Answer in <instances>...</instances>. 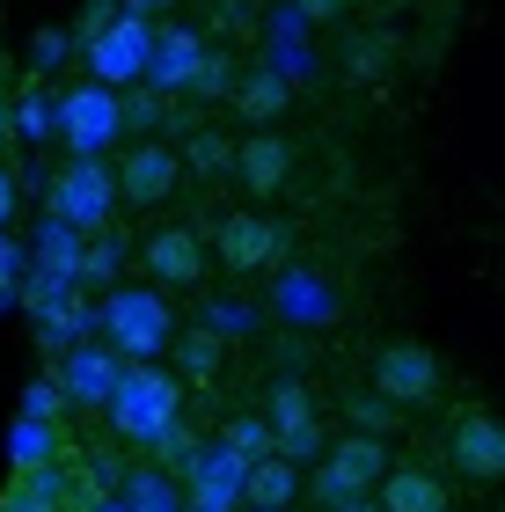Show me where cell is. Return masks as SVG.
<instances>
[{"instance_id": "cell-1", "label": "cell", "mask_w": 505, "mask_h": 512, "mask_svg": "<svg viewBox=\"0 0 505 512\" xmlns=\"http://www.w3.org/2000/svg\"><path fill=\"white\" fill-rule=\"evenodd\" d=\"M110 425H118V439H132V447H154L176 417H183V381L169 374V366H118V381H110L103 395Z\"/></svg>"}, {"instance_id": "cell-2", "label": "cell", "mask_w": 505, "mask_h": 512, "mask_svg": "<svg viewBox=\"0 0 505 512\" xmlns=\"http://www.w3.org/2000/svg\"><path fill=\"white\" fill-rule=\"evenodd\" d=\"M103 337H110V352H118L125 366H147V359L169 352L176 315H169V300L154 286H118L103 300Z\"/></svg>"}, {"instance_id": "cell-3", "label": "cell", "mask_w": 505, "mask_h": 512, "mask_svg": "<svg viewBox=\"0 0 505 512\" xmlns=\"http://www.w3.org/2000/svg\"><path fill=\"white\" fill-rule=\"evenodd\" d=\"M147 74L162 81V88H191V96H213V88L235 81V74H227V59H220L198 30H154Z\"/></svg>"}, {"instance_id": "cell-4", "label": "cell", "mask_w": 505, "mask_h": 512, "mask_svg": "<svg viewBox=\"0 0 505 512\" xmlns=\"http://www.w3.org/2000/svg\"><path fill=\"white\" fill-rule=\"evenodd\" d=\"M147 52H154V22L147 15L96 22V30H88V81L118 96V81H140L147 74Z\"/></svg>"}, {"instance_id": "cell-5", "label": "cell", "mask_w": 505, "mask_h": 512, "mask_svg": "<svg viewBox=\"0 0 505 512\" xmlns=\"http://www.w3.org/2000/svg\"><path fill=\"white\" fill-rule=\"evenodd\" d=\"M110 205H118V191H110L103 161H66V169H59V183H52V220L66 227V235H103Z\"/></svg>"}, {"instance_id": "cell-6", "label": "cell", "mask_w": 505, "mask_h": 512, "mask_svg": "<svg viewBox=\"0 0 505 512\" xmlns=\"http://www.w3.org/2000/svg\"><path fill=\"white\" fill-rule=\"evenodd\" d=\"M374 388L381 403H432L440 395V352L432 344H381L374 352Z\"/></svg>"}, {"instance_id": "cell-7", "label": "cell", "mask_w": 505, "mask_h": 512, "mask_svg": "<svg viewBox=\"0 0 505 512\" xmlns=\"http://www.w3.org/2000/svg\"><path fill=\"white\" fill-rule=\"evenodd\" d=\"M59 132H66V147H74V161H103V147L125 132L118 125V96L96 88V81H81L74 96L59 103Z\"/></svg>"}, {"instance_id": "cell-8", "label": "cell", "mask_w": 505, "mask_h": 512, "mask_svg": "<svg viewBox=\"0 0 505 512\" xmlns=\"http://www.w3.org/2000/svg\"><path fill=\"white\" fill-rule=\"evenodd\" d=\"M176 176H183V161L162 147V139H140V147L110 169V191H118V205H140V213H154L162 198H176Z\"/></svg>"}, {"instance_id": "cell-9", "label": "cell", "mask_w": 505, "mask_h": 512, "mask_svg": "<svg viewBox=\"0 0 505 512\" xmlns=\"http://www.w3.org/2000/svg\"><path fill=\"white\" fill-rule=\"evenodd\" d=\"M264 432H271V454L293 461V469H301L308 454H323V417H315V395H308L301 381H286L279 395H271Z\"/></svg>"}, {"instance_id": "cell-10", "label": "cell", "mask_w": 505, "mask_h": 512, "mask_svg": "<svg viewBox=\"0 0 505 512\" xmlns=\"http://www.w3.org/2000/svg\"><path fill=\"white\" fill-rule=\"evenodd\" d=\"M213 256H220L227 271H271L286 256V227L264 220V213H227L213 227Z\"/></svg>"}, {"instance_id": "cell-11", "label": "cell", "mask_w": 505, "mask_h": 512, "mask_svg": "<svg viewBox=\"0 0 505 512\" xmlns=\"http://www.w3.org/2000/svg\"><path fill=\"white\" fill-rule=\"evenodd\" d=\"M381 476H388V447L374 432H352V439H337V447L323 454V498H337V505L366 498Z\"/></svg>"}, {"instance_id": "cell-12", "label": "cell", "mask_w": 505, "mask_h": 512, "mask_svg": "<svg viewBox=\"0 0 505 512\" xmlns=\"http://www.w3.org/2000/svg\"><path fill=\"white\" fill-rule=\"evenodd\" d=\"M447 454H454V469L469 483H498L505 476V425L491 410H462L454 432H447Z\"/></svg>"}, {"instance_id": "cell-13", "label": "cell", "mask_w": 505, "mask_h": 512, "mask_svg": "<svg viewBox=\"0 0 505 512\" xmlns=\"http://www.w3.org/2000/svg\"><path fill=\"white\" fill-rule=\"evenodd\" d=\"M140 264L154 271V286H198L205 278V242L191 227H154L140 242Z\"/></svg>"}, {"instance_id": "cell-14", "label": "cell", "mask_w": 505, "mask_h": 512, "mask_svg": "<svg viewBox=\"0 0 505 512\" xmlns=\"http://www.w3.org/2000/svg\"><path fill=\"white\" fill-rule=\"evenodd\" d=\"M227 161H235V176H242V191H249V198H279V191H286V176H293V147H286L279 132L242 139V147L227 154Z\"/></svg>"}, {"instance_id": "cell-15", "label": "cell", "mask_w": 505, "mask_h": 512, "mask_svg": "<svg viewBox=\"0 0 505 512\" xmlns=\"http://www.w3.org/2000/svg\"><path fill=\"white\" fill-rule=\"evenodd\" d=\"M235 498H242L249 512H293V498H301V469L279 461V454H264V461H249V469H242Z\"/></svg>"}, {"instance_id": "cell-16", "label": "cell", "mask_w": 505, "mask_h": 512, "mask_svg": "<svg viewBox=\"0 0 505 512\" xmlns=\"http://www.w3.org/2000/svg\"><path fill=\"white\" fill-rule=\"evenodd\" d=\"M374 491H381L374 498L381 512H447V483L432 476V469H388Z\"/></svg>"}, {"instance_id": "cell-17", "label": "cell", "mask_w": 505, "mask_h": 512, "mask_svg": "<svg viewBox=\"0 0 505 512\" xmlns=\"http://www.w3.org/2000/svg\"><path fill=\"white\" fill-rule=\"evenodd\" d=\"M286 103H293V88L271 74V66H264V74H242V81H235V118H242V125H257V132L279 125V118H286Z\"/></svg>"}, {"instance_id": "cell-18", "label": "cell", "mask_w": 505, "mask_h": 512, "mask_svg": "<svg viewBox=\"0 0 505 512\" xmlns=\"http://www.w3.org/2000/svg\"><path fill=\"white\" fill-rule=\"evenodd\" d=\"M110 381H118V352H96V344H81V352L66 359V395H81V403H103Z\"/></svg>"}, {"instance_id": "cell-19", "label": "cell", "mask_w": 505, "mask_h": 512, "mask_svg": "<svg viewBox=\"0 0 505 512\" xmlns=\"http://www.w3.org/2000/svg\"><path fill=\"white\" fill-rule=\"evenodd\" d=\"M169 344H176V374H191V381H213L220 374V337L213 330H183Z\"/></svg>"}, {"instance_id": "cell-20", "label": "cell", "mask_w": 505, "mask_h": 512, "mask_svg": "<svg viewBox=\"0 0 505 512\" xmlns=\"http://www.w3.org/2000/svg\"><path fill=\"white\" fill-rule=\"evenodd\" d=\"M0 512H59V476L52 469H37V476H22L8 498H0Z\"/></svg>"}, {"instance_id": "cell-21", "label": "cell", "mask_w": 505, "mask_h": 512, "mask_svg": "<svg viewBox=\"0 0 505 512\" xmlns=\"http://www.w3.org/2000/svg\"><path fill=\"white\" fill-rule=\"evenodd\" d=\"M227 454H235L242 469H249V461H264V454H271V432H264V417H235V425H227Z\"/></svg>"}, {"instance_id": "cell-22", "label": "cell", "mask_w": 505, "mask_h": 512, "mask_svg": "<svg viewBox=\"0 0 505 512\" xmlns=\"http://www.w3.org/2000/svg\"><path fill=\"white\" fill-rule=\"evenodd\" d=\"M344 66H352V81H374L381 66H396V44H388V37H359V44H352V59H344Z\"/></svg>"}, {"instance_id": "cell-23", "label": "cell", "mask_w": 505, "mask_h": 512, "mask_svg": "<svg viewBox=\"0 0 505 512\" xmlns=\"http://www.w3.org/2000/svg\"><path fill=\"white\" fill-rule=\"evenodd\" d=\"M154 461H162V469H198V447H191V432H183V417L154 439Z\"/></svg>"}, {"instance_id": "cell-24", "label": "cell", "mask_w": 505, "mask_h": 512, "mask_svg": "<svg viewBox=\"0 0 505 512\" xmlns=\"http://www.w3.org/2000/svg\"><path fill=\"white\" fill-rule=\"evenodd\" d=\"M30 454H37V461L52 454V425H22V439H15V461H22V469H30Z\"/></svg>"}, {"instance_id": "cell-25", "label": "cell", "mask_w": 505, "mask_h": 512, "mask_svg": "<svg viewBox=\"0 0 505 512\" xmlns=\"http://www.w3.org/2000/svg\"><path fill=\"white\" fill-rule=\"evenodd\" d=\"M191 161H198V169H227V139L198 132V139H191Z\"/></svg>"}, {"instance_id": "cell-26", "label": "cell", "mask_w": 505, "mask_h": 512, "mask_svg": "<svg viewBox=\"0 0 505 512\" xmlns=\"http://www.w3.org/2000/svg\"><path fill=\"white\" fill-rule=\"evenodd\" d=\"M22 410H30V425H44V417L59 410V395L52 388H30V395H22Z\"/></svg>"}, {"instance_id": "cell-27", "label": "cell", "mask_w": 505, "mask_h": 512, "mask_svg": "<svg viewBox=\"0 0 505 512\" xmlns=\"http://www.w3.org/2000/svg\"><path fill=\"white\" fill-rule=\"evenodd\" d=\"M293 8H301V22H337L344 0H293Z\"/></svg>"}, {"instance_id": "cell-28", "label": "cell", "mask_w": 505, "mask_h": 512, "mask_svg": "<svg viewBox=\"0 0 505 512\" xmlns=\"http://www.w3.org/2000/svg\"><path fill=\"white\" fill-rule=\"evenodd\" d=\"M15 264H22V256H15V242H8V235H0V293H8V286H15Z\"/></svg>"}, {"instance_id": "cell-29", "label": "cell", "mask_w": 505, "mask_h": 512, "mask_svg": "<svg viewBox=\"0 0 505 512\" xmlns=\"http://www.w3.org/2000/svg\"><path fill=\"white\" fill-rule=\"evenodd\" d=\"M352 417H359V425H381L388 403H381V395H366V403H352Z\"/></svg>"}, {"instance_id": "cell-30", "label": "cell", "mask_w": 505, "mask_h": 512, "mask_svg": "<svg viewBox=\"0 0 505 512\" xmlns=\"http://www.w3.org/2000/svg\"><path fill=\"white\" fill-rule=\"evenodd\" d=\"M8 220H15V176L0 169V227H8Z\"/></svg>"}, {"instance_id": "cell-31", "label": "cell", "mask_w": 505, "mask_h": 512, "mask_svg": "<svg viewBox=\"0 0 505 512\" xmlns=\"http://www.w3.org/2000/svg\"><path fill=\"white\" fill-rule=\"evenodd\" d=\"M154 8H169V0H125V15H154Z\"/></svg>"}, {"instance_id": "cell-32", "label": "cell", "mask_w": 505, "mask_h": 512, "mask_svg": "<svg viewBox=\"0 0 505 512\" xmlns=\"http://www.w3.org/2000/svg\"><path fill=\"white\" fill-rule=\"evenodd\" d=\"M337 512H381V505L374 498H352V505H337Z\"/></svg>"}, {"instance_id": "cell-33", "label": "cell", "mask_w": 505, "mask_h": 512, "mask_svg": "<svg viewBox=\"0 0 505 512\" xmlns=\"http://www.w3.org/2000/svg\"><path fill=\"white\" fill-rule=\"evenodd\" d=\"M8 132H15V125H8V118H0V147H8Z\"/></svg>"}]
</instances>
